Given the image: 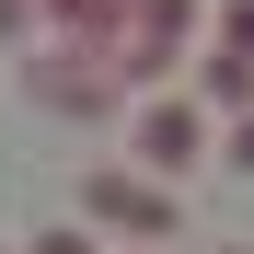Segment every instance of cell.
<instances>
[{"label": "cell", "mask_w": 254, "mask_h": 254, "mask_svg": "<svg viewBox=\"0 0 254 254\" xmlns=\"http://www.w3.org/2000/svg\"><path fill=\"white\" fill-rule=\"evenodd\" d=\"M231 162H254V116H243V127H231Z\"/></svg>", "instance_id": "obj_2"}, {"label": "cell", "mask_w": 254, "mask_h": 254, "mask_svg": "<svg viewBox=\"0 0 254 254\" xmlns=\"http://www.w3.org/2000/svg\"><path fill=\"white\" fill-rule=\"evenodd\" d=\"M196 139H208L196 104H150V116H139V150H150V162H196Z\"/></svg>", "instance_id": "obj_1"}]
</instances>
